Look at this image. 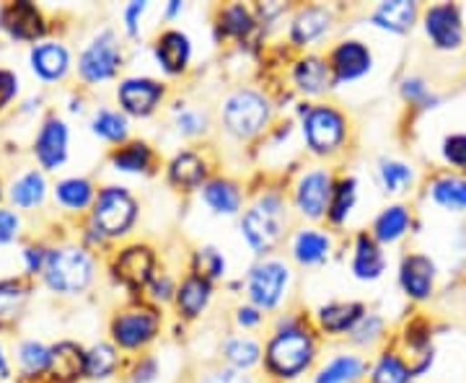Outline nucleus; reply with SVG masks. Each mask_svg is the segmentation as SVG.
<instances>
[{"mask_svg":"<svg viewBox=\"0 0 466 383\" xmlns=\"http://www.w3.org/2000/svg\"><path fill=\"white\" fill-rule=\"evenodd\" d=\"M91 259L88 254L81 249H55L47 257V265H45V275H47V283L60 290V293H78L84 290L88 280H91Z\"/></svg>","mask_w":466,"mask_h":383,"instance_id":"1","label":"nucleus"},{"mask_svg":"<svg viewBox=\"0 0 466 383\" xmlns=\"http://www.w3.org/2000/svg\"><path fill=\"white\" fill-rule=\"evenodd\" d=\"M314 358L311 337L300 329H285L267 348V366L278 376H299Z\"/></svg>","mask_w":466,"mask_h":383,"instance_id":"2","label":"nucleus"},{"mask_svg":"<svg viewBox=\"0 0 466 383\" xmlns=\"http://www.w3.org/2000/svg\"><path fill=\"white\" fill-rule=\"evenodd\" d=\"M285 210L278 197L259 200L244 216V236L257 251H269L283 236Z\"/></svg>","mask_w":466,"mask_h":383,"instance_id":"3","label":"nucleus"},{"mask_svg":"<svg viewBox=\"0 0 466 383\" xmlns=\"http://www.w3.org/2000/svg\"><path fill=\"white\" fill-rule=\"evenodd\" d=\"M226 127L238 137H251L257 135L269 119V104L265 96L254 94V91H238L231 99L226 101L223 109Z\"/></svg>","mask_w":466,"mask_h":383,"instance_id":"4","label":"nucleus"},{"mask_svg":"<svg viewBox=\"0 0 466 383\" xmlns=\"http://www.w3.org/2000/svg\"><path fill=\"white\" fill-rule=\"evenodd\" d=\"M135 220V200L122 189V186H106L99 195L96 210H94V223L99 226L106 236L127 234V228Z\"/></svg>","mask_w":466,"mask_h":383,"instance_id":"5","label":"nucleus"},{"mask_svg":"<svg viewBox=\"0 0 466 383\" xmlns=\"http://www.w3.org/2000/svg\"><path fill=\"white\" fill-rule=\"evenodd\" d=\"M303 133L317 153H329L345 137V119L332 106H311L303 112Z\"/></svg>","mask_w":466,"mask_h":383,"instance_id":"6","label":"nucleus"},{"mask_svg":"<svg viewBox=\"0 0 466 383\" xmlns=\"http://www.w3.org/2000/svg\"><path fill=\"white\" fill-rule=\"evenodd\" d=\"M425 32L438 50H459L464 42V24L459 8L453 3L433 5L425 14Z\"/></svg>","mask_w":466,"mask_h":383,"instance_id":"7","label":"nucleus"},{"mask_svg":"<svg viewBox=\"0 0 466 383\" xmlns=\"http://www.w3.org/2000/svg\"><path fill=\"white\" fill-rule=\"evenodd\" d=\"M158 329V314L150 308H140V311H127L122 317L115 318L112 324V334L122 348H140Z\"/></svg>","mask_w":466,"mask_h":383,"instance_id":"8","label":"nucleus"},{"mask_svg":"<svg viewBox=\"0 0 466 383\" xmlns=\"http://www.w3.org/2000/svg\"><path fill=\"white\" fill-rule=\"evenodd\" d=\"M116 66H119V50L115 39L112 34H101L81 57V76L86 81H104L115 73Z\"/></svg>","mask_w":466,"mask_h":383,"instance_id":"9","label":"nucleus"},{"mask_svg":"<svg viewBox=\"0 0 466 383\" xmlns=\"http://www.w3.org/2000/svg\"><path fill=\"white\" fill-rule=\"evenodd\" d=\"M288 283V269L280 262H265L259 265L249 277V293L251 298L257 300L259 306H275L280 296H283V287Z\"/></svg>","mask_w":466,"mask_h":383,"instance_id":"10","label":"nucleus"},{"mask_svg":"<svg viewBox=\"0 0 466 383\" xmlns=\"http://www.w3.org/2000/svg\"><path fill=\"white\" fill-rule=\"evenodd\" d=\"M400 283L407 296H412V298L417 300L428 298V296L433 293L435 285V265L428 257H422V254L407 257V259L401 262Z\"/></svg>","mask_w":466,"mask_h":383,"instance_id":"11","label":"nucleus"},{"mask_svg":"<svg viewBox=\"0 0 466 383\" xmlns=\"http://www.w3.org/2000/svg\"><path fill=\"white\" fill-rule=\"evenodd\" d=\"M332 192V179H329L327 171H311V174H306L300 179L299 195H296L300 213L309 217H319L324 213L327 200H329Z\"/></svg>","mask_w":466,"mask_h":383,"instance_id":"12","label":"nucleus"},{"mask_svg":"<svg viewBox=\"0 0 466 383\" xmlns=\"http://www.w3.org/2000/svg\"><path fill=\"white\" fill-rule=\"evenodd\" d=\"M164 94V88L148 81V78H130L119 86V104L130 112V115H150L153 106L158 104Z\"/></svg>","mask_w":466,"mask_h":383,"instance_id":"13","label":"nucleus"},{"mask_svg":"<svg viewBox=\"0 0 466 383\" xmlns=\"http://www.w3.org/2000/svg\"><path fill=\"white\" fill-rule=\"evenodd\" d=\"M0 21H3V29L18 36V39H36L45 32L42 14L34 8L32 3H11V5H5Z\"/></svg>","mask_w":466,"mask_h":383,"instance_id":"14","label":"nucleus"},{"mask_svg":"<svg viewBox=\"0 0 466 383\" xmlns=\"http://www.w3.org/2000/svg\"><path fill=\"white\" fill-rule=\"evenodd\" d=\"M115 269L122 283H127L130 287H143L153 272V254L148 247H130L119 254Z\"/></svg>","mask_w":466,"mask_h":383,"instance_id":"15","label":"nucleus"},{"mask_svg":"<svg viewBox=\"0 0 466 383\" xmlns=\"http://www.w3.org/2000/svg\"><path fill=\"white\" fill-rule=\"evenodd\" d=\"M337 81H355L370 70V52L360 42H342L332 55Z\"/></svg>","mask_w":466,"mask_h":383,"instance_id":"16","label":"nucleus"},{"mask_svg":"<svg viewBox=\"0 0 466 383\" xmlns=\"http://www.w3.org/2000/svg\"><path fill=\"white\" fill-rule=\"evenodd\" d=\"M67 148V130L60 119H47L42 133L36 137V156L45 168L60 166L66 161Z\"/></svg>","mask_w":466,"mask_h":383,"instance_id":"17","label":"nucleus"},{"mask_svg":"<svg viewBox=\"0 0 466 383\" xmlns=\"http://www.w3.org/2000/svg\"><path fill=\"white\" fill-rule=\"evenodd\" d=\"M86 370V355L81 352L78 345L73 342H63L52 350L50 358V373L55 381L70 383L76 378H81V373Z\"/></svg>","mask_w":466,"mask_h":383,"instance_id":"18","label":"nucleus"},{"mask_svg":"<svg viewBox=\"0 0 466 383\" xmlns=\"http://www.w3.org/2000/svg\"><path fill=\"white\" fill-rule=\"evenodd\" d=\"M156 57L167 73H179L189 60V39L182 32H167L156 42Z\"/></svg>","mask_w":466,"mask_h":383,"instance_id":"19","label":"nucleus"},{"mask_svg":"<svg viewBox=\"0 0 466 383\" xmlns=\"http://www.w3.org/2000/svg\"><path fill=\"white\" fill-rule=\"evenodd\" d=\"M417 18V5L410 0H389L373 14V21L389 32H407Z\"/></svg>","mask_w":466,"mask_h":383,"instance_id":"20","label":"nucleus"},{"mask_svg":"<svg viewBox=\"0 0 466 383\" xmlns=\"http://www.w3.org/2000/svg\"><path fill=\"white\" fill-rule=\"evenodd\" d=\"M32 66L42 78L55 81L67 70V52L60 45H39L32 50Z\"/></svg>","mask_w":466,"mask_h":383,"instance_id":"21","label":"nucleus"},{"mask_svg":"<svg viewBox=\"0 0 466 383\" xmlns=\"http://www.w3.org/2000/svg\"><path fill=\"white\" fill-rule=\"evenodd\" d=\"M319 318L329 332H352L355 324L363 318V308L358 303H332L321 308Z\"/></svg>","mask_w":466,"mask_h":383,"instance_id":"22","label":"nucleus"},{"mask_svg":"<svg viewBox=\"0 0 466 383\" xmlns=\"http://www.w3.org/2000/svg\"><path fill=\"white\" fill-rule=\"evenodd\" d=\"M296 84L306 94H321L329 86V67L319 57H306L296 66Z\"/></svg>","mask_w":466,"mask_h":383,"instance_id":"23","label":"nucleus"},{"mask_svg":"<svg viewBox=\"0 0 466 383\" xmlns=\"http://www.w3.org/2000/svg\"><path fill=\"white\" fill-rule=\"evenodd\" d=\"M329 29V14L324 8H309L293 21V42L309 45Z\"/></svg>","mask_w":466,"mask_h":383,"instance_id":"24","label":"nucleus"},{"mask_svg":"<svg viewBox=\"0 0 466 383\" xmlns=\"http://www.w3.org/2000/svg\"><path fill=\"white\" fill-rule=\"evenodd\" d=\"M177 298H179V308L187 317H198L210 300V280H205L200 275H192L189 280H184Z\"/></svg>","mask_w":466,"mask_h":383,"instance_id":"25","label":"nucleus"},{"mask_svg":"<svg viewBox=\"0 0 466 383\" xmlns=\"http://www.w3.org/2000/svg\"><path fill=\"white\" fill-rule=\"evenodd\" d=\"M352 269H355V275L363 277V280H376L383 272L381 251H379V247H376L368 236H360V238H358V249H355Z\"/></svg>","mask_w":466,"mask_h":383,"instance_id":"26","label":"nucleus"},{"mask_svg":"<svg viewBox=\"0 0 466 383\" xmlns=\"http://www.w3.org/2000/svg\"><path fill=\"white\" fill-rule=\"evenodd\" d=\"M433 200L449 210H466V179L464 176H441L431 189Z\"/></svg>","mask_w":466,"mask_h":383,"instance_id":"27","label":"nucleus"},{"mask_svg":"<svg viewBox=\"0 0 466 383\" xmlns=\"http://www.w3.org/2000/svg\"><path fill=\"white\" fill-rule=\"evenodd\" d=\"M168 174H171V182L177 184V186L192 189V186H198V184L202 182V176H205V164H202V158H198L195 153H182V156L174 158Z\"/></svg>","mask_w":466,"mask_h":383,"instance_id":"28","label":"nucleus"},{"mask_svg":"<svg viewBox=\"0 0 466 383\" xmlns=\"http://www.w3.org/2000/svg\"><path fill=\"white\" fill-rule=\"evenodd\" d=\"M407 228H410V213H407V207L394 205V207L383 210L379 220H376V238L389 244V241L401 238Z\"/></svg>","mask_w":466,"mask_h":383,"instance_id":"29","label":"nucleus"},{"mask_svg":"<svg viewBox=\"0 0 466 383\" xmlns=\"http://www.w3.org/2000/svg\"><path fill=\"white\" fill-rule=\"evenodd\" d=\"M205 200H208V205H210L216 213L231 216V213L238 210V189H236L231 182L216 179V182H210L205 186Z\"/></svg>","mask_w":466,"mask_h":383,"instance_id":"30","label":"nucleus"},{"mask_svg":"<svg viewBox=\"0 0 466 383\" xmlns=\"http://www.w3.org/2000/svg\"><path fill=\"white\" fill-rule=\"evenodd\" d=\"M363 373V363L358 360V358H337L332 360L329 366L324 368L321 373H319L317 383H348V381H355L358 376Z\"/></svg>","mask_w":466,"mask_h":383,"instance_id":"31","label":"nucleus"},{"mask_svg":"<svg viewBox=\"0 0 466 383\" xmlns=\"http://www.w3.org/2000/svg\"><path fill=\"white\" fill-rule=\"evenodd\" d=\"M327 251H329V238L317 231H303L296 238V259L303 265H314L319 259H324Z\"/></svg>","mask_w":466,"mask_h":383,"instance_id":"32","label":"nucleus"},{"mask_svg":"<svg viewBox=\"0 0 466 383\" xmlns=\"http://www.w3.org/2000/svg\"><path fill=\"white\" fill-rule=\"evenodd\" d=\"M11 197H14V202L21 205V207H32V205H36V202L45 197V179H42L36 171L26 174L21 182L14 184Z\"/></svg>","mask_w":466,"mask_h":383,"instance_id":"33","label":"nucleus"},{"mask_svg":"<svg viewBox=\"0 0 466 383\" xmlns=\"http://www.w3.org/2000/svg\"><path fill=\"white\" fill-rule=\"evenodd\" d=\"M94 197V189L86 179H66L57 184V200L67 207H86Z\"/></svg>","mask_w":466,"mask_h":383,"instance_id":"34","label":"nucleus"},{"mask_svg":"<svg viewBox=\"0 0 466 383\" xmlns=\"http://www.w3.org/2000/svg\"><path fill=\"white\" fill-rule=\"evenodd\" d=\"M412 376V368L404 366L397 355H383L373 370V383H407Z\"/></svg>","mask_w":466,"mask_h":383,"instance_id":"35","label":"nucleus"},{"mask_svg":"<svg viewBox=\"0 0 466 383\" xmlns=\"http://www.w3.org/2000/svg\"><path fill=\"white\" fill-rule=\"evenodd\" d=\"M116 366V355L109 345H96L86 355V373L91 378H106Z\"/></svg>","mask_w":466,"mask_h":383,"instance_id":"36","label":"nucleus"},{"mask_svg":"<svg viewBox=\"0 0 466 383\" xmlns=\"http://www.w3.org/2000/svg\"><path fill=\"white\" fill-rule=\"evenodd\" d=\"M355 205V179H345V182L337 184V189L332 192V205H329V216L334 223L345 220L348 213Z\"/></svg>","mask_w":466,"mask_h":383,"instance_id":"37","label":"nucleus"},{"mask_svg":"<svg viewBox=\"0 0 466 383\" xmlns=\"http://www.w3.org/2000/svg\"><path fill=\"white\" fill-rule=\"evenodd\" d=\"M381 179L383 186H386L389 192H401V189H407V186L412 184L415 174H412V168L404 166L400 161H383Z\"/></svg>","mask_w":466,"mask_h":383,"instance_id":"38","label":"nucleus"},{"mask_svg":"<svg viewBox=\"0 0 466 383\" xmlns=\"http://www.w3.org/2000/svg\"><path fill=\"white\" fill-rule=\"evenodd\" d=\"M115 166L122 171H143L150 164V150L143 143H133L127 148H122L115 153Z\"/></svg>","mask_w":466,"mask_h":383,"instance_id":"39","label":"nucleus"},{"mask_svg":"<svg viewBox=\"0 0 466 383\" xmlns=\"http://www.w3.org/2000/svg\"><path fill=\"white\" fill-rule=\"evenodd\" d=\"M94 133L101 135V137H106V140H122L125 133H127V122L122 115H116V112H99L96 117H94Z\"/></svg>","mask_w":466,"mask_h":383,"instance_id":"40","label":"nucleus"},{"mask_svg":"<svg viewBox=\"0 0 466 383\" xmlns=\"http://www.w3.org/2000/svg\"><path fill=\"white\" fill-rule=\"evenodd\" d=\"M226 358L231 360L236 368H249L259 360V348L251 339H231L226 345Z\"/></svg>","mask_w":466,"mask_h":383,"instance_id":"41","label":"nucleus"},{"mask_svg":"<svg viewBox=\"0 0 466 383\" xmlns=\"http://www.w3.org/2000/svg\"><path fill=\"white\" fill-rule=\"evenodd\" d=\"M52 350H47L39 342H26L21 348V366L26 368L29 373H42L45 368H50Z\"/></svg>","mask_w":466,"mask_h":383,"instance_id":"42","label":"nucleus"},{"mask_svg":"<svg viewBox=\"0 0 466 383\" xmlns=\"http://www.w3.org/2000/svg\"><path fill=\"white\" fill-rule=\"evenodd\" d=\"M223 29L226 34H233V36H241V34H247L251 29V16L249 11L244 8V5H231V8H226L223 11Z\"/></svg>","mask_w":466,"mask_h":383,"instance_id":"43","label":"nucleus"},{"mask_svg":"<svg viewBox=\"0 0 466 383\" xmlns=\"http://www.w3.org/2000/svg\"><path fill=\"white\" fill-rule=\"evenodd\" d=\"M24 300V287L16 283H0V318L14 317Z\"/></svg>","mask_w":466,"mask_h":383,"instance_id":"44","label":"nucleus"},{"mask_svg":"<svg viewBox=\"0 0 466 383\" xmlns=\"http://www.w3.org/2000/svg\"><path fill=\"white\" fill-rule=\"evenodd\" d=\"M443 158L451 166L466 171V135H449L443 140Z\"/></svg>","mask_w":466,"mask_h":383,"instance_id":"45","label":"nucleus"},{"mask_svg":"<svg viewBox=\"0 0 466 383\" xmlns=\"http://www.w3.org/2000/svg\"><path fill=\"white\" fill-rule=\"evenodd\" d=\"M198 267H200V277H218L223 272V259L218 257L216 249H202L198 254Z\"/></svg>","mask_w":466,"mask_h":383,"instance_id":"46","label":"nucleus"},{"mask_svg":"<svg viewBox=\"0 0 466 383\" xmlns=\"http://www.w3.org/2000/svg\"><path fill=\"white\" fill-rule=\"evenodd\" d=\"M381 329V318L376 317H363L358 324H355V329H352V337L358 339V342H366V339H373L376 332Z\"/></svg>","mask_w":466,"mask_h":383,"instance_id":"47","label":"nucleus"},{"mask_svg":"<svg viewBox=\"0 0 466 383\" xmlns=\"http://www.w3.org/2000/svg\"><path fill=\"white\" fill-rule=\"evenodd\" d=\"M177 122H179V130L187 135H195L200 133V130H205V119H202L200 115H195V112H182V115L177 117Z\"/></svg>","mask_w":466,"mask_h":383,"instance_id":"48","label":"nucleus"},{"mask_svg":"<svg viewBox=\"0 0 466 383\" xmlns=\"http://www.w3.org/2000/svg\"><path fill=\"white\" fill-rule=\"evenodd\" d=\"M18 228V220L14 213H8V210H0V241H8V238H14Z\"/></svg>","mask_w":466,"mask_h":383,"instance_id":"49","label":"nucleus"},{"mask_svg":"<svg viewBox=\"0 0 466 383\" xmlns=\"http://www.w3.org/2000/svg\"><path fill=\"white\" fill-rule=\"evenodd\" d=\"M404 96L410 101H422L428 96V88H425V84L420 78H407L404 81Z\"/></svg>","mask_w":466,"mask_h":383,"instance_id":"50","label":"nucleus"},{"mask_svg":"<svg viewBox=\"0 0 466 383\" xmlns=\"http://www.w3.org/2000/svg\"><path fill=\"white\" fill-rule=\"evenodd\" d=\"M16 94V78L5 70H0V106Z\"/></svg>","mask_w":466,"mask_h":383,"instance_id":"51","label":"nucleus"},{"mask_svg":"<svg viewBox=\"0 0 466 383\" xmlns=\"http://www.w3.org/2000/svg\"><path fill=\"white\" fill-rule=\"evenodd\" d=\"M205 383H247L244 381V376H238L236 370H218L213 376H208Z\"/></svg>","mask_w":466,"mask_h":383,"instance_id":"52","label":"nucleus"},{"mask_svg":"<svg viewBox=\"0 0 466 383\" xmlns=\"http://www.w3.org/2000/svg\"><path fill=\"white\" fill-rule=\"evenodd\" d=\"M143 11H146V3H133V5L125 11V16H127V29H130V32H135V26H137L135 21H137V16H140Z\"/></svg>","mask_w":466,"mask_h":383,"instance_id":"53","label":"nucleus"},{"mask_svg":"<svg viewBox=\"0 0 466 383\" xmlns=\"http://www.w3.org/2000/svg\"><path fill=\"white\" fill-rule=\"evenodd\" d=\"M238 321H241V324H247V327H251V324H257V321H259V314H257V311H251V308H244V311H238Z\"/></svg>","mask_w":466,"mask_h":383,"instance_id":"54","label":"nucleus"},{"mask_svg":"<svg viewBox=\"0 0 466 383\" xmlns=\"http://www.w3.org/2000/svg\"><path fill=\"white\" fill-rule=\"evenodd\" d=\"M26 259H29V269L36 272V269H39V262H42V254L36 249H26Z\"/></svg>","mask_w":466,"mask_h":383,"instance_id":"55","label":"nucleus"},{"mask_svg":"<svg viewBox=\"0 0 466 383\" xmlns=\"http://www.w3.org/2000/svg\"><path fill=\"white\" fill-rule=\"evenodd\" d=\"M0 376H8V366H5V358H3V352H0Z\"/></svg>","mask_w":466,"mask_h":383,"instance_id":"56","label":"nucleus"}]
</instances>
